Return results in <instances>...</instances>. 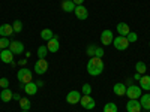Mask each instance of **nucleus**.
I'll list each match as a JSON object with an SVG mask.
<instances>
[{"mask_svg":"<svg viewBox=\"0 0 150 112\" xmlns=\"http://www.w3.org/2000/svg\"><path fill=\"white\" fill-rule=\"evenodd\" d=\"M54 37V33H53V30L51 29H44L42 32H41V39H44V41H50V39H53Z\"/></svg>","mask_w":150,"mask_h":112,"instance_id":"4be33fe9","label":"nucleus"},{"mask_svg":"<svg viewBox=\"0 0 150 112\" xmlns=\"http://www.w3.org/2000/svg\"><path fill=\"white\" fill-rule=\"evenodd\" d=\"M26 63H27V58H21V60L18 61L20 66H26Z\"/></svg>","mask_w":150,"mask_h":112,"instance_id":"72a5a7b5","label":"nucleus"},{"mask_svg":"<svg viewBox=\"0 0 150 112\" xmlns=\"http://www.w3.org/2000/svg\"><path fill=\"white\" fill-rule=\"evenodd\" d=\"M147 112H150V109H149V111H147Z\"/></svg>","mask_w":150,"mask_h":112,"instance_id":"ea45409f","label":"nucleus"},{"mask_svg":"<svg viewBox=\"0 0 150 112\" xmlns=\"http://www.w3.org/2000/svg\"><path fill=\"white\" fill-rule=\"evenodd\" d=\"M126 88H128V87L125 85L123 82H117V84H114V87H112V91H114L116 96L122 97V96L126 94Z\"/></svg>","mask_w":150,"mask_h":112,"instance_id":"4468645a","label":"nucleus"},{"mask_svg":"<svg viewBox=\"0 0 150 112\" xmlns=\"http://www.w3.org/2000/svg\"><path fill=\"white\" fill-rule=\"evenodd\" d=\"M104 72V61L99 57H90L87 61V73L90 76H99Z\"/></svg>","mask_w":150,"mask_h":112,"instance_id":"f257e3e1","label":"nucleus"},{"mask_svg":"<svg viewBox=\"0 0 150 112\" xmlns=\"http://www.w3.org/2000/svg\"><path fill=\"white\" fill-rule=\"evenodd\" d=\"M95 51H96V45H89L87 46V55L89 57H95Z\"/></svg>","mask_w":150,"mask_h":112,"instance_id":"7c9ffc66","label":"nucleus"},{"mask_svg":"<svg viewBox=\"0 0 150 112\" xmlns=\"http://www.w3.org/2000/svg\"><path fill=\"white\" fill-rule=\"evenodd\" d=\"M75 3L72 2V0H63L62 2V9H63L65 12H74L75 10Z\"/></svg>","mask_w":150,"mask_h":112,"instance_id":"412c9836","label":"nucleus"},{"mask_svg":"<svg viewBox=\"0 0 150 112\" xmlns=\"http://www.w3.org/2000/svg\"><path fill=\"white\" fill-rule=\"evenodd\" d=\"M138 100H140V105H141L143 109H146V111L150 109V94H149V93L141 94V97L138 99Z\"/></svg>","mask_w":150,"mask_h":112,"instance_id":"f3484780","label":"nucleus"},{"mask_svg":"<svg viewBox=\"0 0 150 112\" xmlns=\"http://www.w3.org/2000/svg\"><path fill=\"white\" fill-rule=\"evenodd\" d=\"M21 112H29V111H21Z\"/></svg>","mask_w":150,"mask_h":112,"instance_id":"58836bf2","label":"nucleus"},{"mask_svg":"<svg viewBox=\"0 0 150 112\" xmlns=\"http://www.w3.org/2000/svg\"><path fill=\"white\" fill-rule=\"evenodd\" d=\"M59 48H60L59 37L54 34L53 39H50V41L47 42V49H48V52H57V51H59Z\"/></svg>","mask_w":150,"mask_h":112,"instance_id":"ddd939ff","label":"nucleus"},{"mask_svg":"<svg viewBox=\"0 0 150 112\" xmlns=\"http://www.w3.org/2000/svg\"><path fill=\"white\" fill-rule=\"evenodd\" d=\"M0 61L2 63H6V64H11L12 61H14V52L11 51V49H2L0 51Z\"/></svg>","mask_w":150,"mask_h":112,"instance_id":"6e6552de","label":"nucleus"},{"mask_svg":"<svg viewBox=\"0 0 150 112\" xmlns=\"http://www.w3.org/2000/svg\"><path fill=\"white\" fill-rule=\"evenodd\" d=\"M9 49L14 52V55H20V54L24 52V45H23V42H20V41H14V42H11Z\"/></svg>","mask_w":150,"mask_h":112,"instance_id":"f8f14e48","label":"nucleus"},{"mask_svg":"<svg viewBox=\"0 0 150 112\" xmlns=\"http://www.w3.org/2000/svg\"><path fill=\"white\" fill-rule=\"evenodd\" d=\"M140 88L144 91H150V76L149 75H143L140 79Z\"/></svg>","mask_w":150,"mask_h":112,"instance_id":"6ab92c4d","label":"nucleus"},{"mask_svg":"<svg viewBox=\"0 0 150 112\" xmlns=\"http://www.w3.org/2000/svg\"><path fill=\"white\" fill-rule=\"evenodd\" d=\"M81 93H83L84 96H89V94L92 93V87H90V84H84V85H83V88H81Z\"/></svg>","mask_w":150,"mask_h":112,"instance_id":"c756f323","label":"nucleus"},{"mask_svg":"<svg viewBox=\"0 0 150 112\" xmlns=\"http://www.w3.org/2000/svg\"><path fill=\"white\" fill-rule=\"evenodd\" d=\"M81 93L80 91H77V90H72V91H69L68 94H66V102L69 103V105H77V103H80V100H81Z\"/></svg>","mask_w":150,"mask_h":112,"instance_id":"0eeeda50","label":"nucleus"},{"mask_svg":"<svg viewBox=\"0 0 150 112\" xmlns=\"http://www.w3.org/2000/svg\"><path fill=\"white\" fill-rule=\"evenodd\" d=\"M12 29H14V33H20L23 30V22L20 20H15L12 22Z\"/></svg>","mask_w":150,"mask_h":112,"instance_id":"bb28decb","label":"nucleus"},{"mask_svg":"<svg viewBox=\"0 0 150 112\" xmlns=\"http://www.w3.org/2000/svg\"><path fill=\"white\" fill-rule=\"evenodd\" d=\"M47 54H48L47 45H39V48H38V57H39V58H45Z\"/></svg>","mask_w":150,"mask_h":112,"instance_id":"393cba45","label":"nucleus"},{"mask_svg":"<svg viewBox=\"0 0 150 112\" xmlns=\"http://www.w3.org/2000/svg\"><path fill=\"white\" fill-rule=\"evenodd\" d=\"M80 105L84 108V109H87V111H92V109H95V106H96V102H95V99L89 94V96H81V100H80Z\"/></svg>","mask_w":150,"mask_h":112,"instance_id":"39448f33","label":"nucleus"},{"mask_svg":"<svg viewBox=\"0 0 150 112\" xmlns=\"http://www.w3.org/2000/svg\"><path fill=\"white\" fill-rule=\"evenodd\" d=\"M129 32H131V29H129V26L126 22H119L117 24V33H119V36H125V37H126Z\"/></svg>","mask_w":150,"mask_h":112,"instance_id":"a211bd4d","label":"nucleus"},{"mask_svg":"<svg viewBox=\"0 0 150 112\" xmlns=\"http://www.w3.org/2000/svg\"><path fill=\"white\" fill-rule=\"evenodd\" d=\"M11 34H14L12 24H2V26H0V36L2 37H9Z\"/></svg>","mask_w":150,"mask_h":112,"instance_id":"2eb2a0df","label":"nucleus"},{"mask_svg":"<svg viewBox=\"0 0 150 112\" xmlns=\"http://www.w3.org/2000/svg\"><path fill=\"white\" fill-rule=\"evenodd\" d=\"M149 46H150V42H149Z\"/></svg>","mask_w":150,"mask_h":112,"instance_id":"a19ab883","label":"nucleus"},{"mask_svg":"<svg viewBox=\"0 0 150 112\" xmlns=\"http://www.w3.org/2000/svg\"><path fill=\"white\" fill-rule=\"evenodd\" d=\"M141 94H143V90L140 88V85H128V88H126V94L125 96H128L129 99H138L141 97Z\"/></svg>","mask_w":150,"mask_h":112,"instance_id":"7ed1b4c3","label":"nucleus"},{"mask_svg":"<svg viewBox=\"0 0 150 112\" xmlns=\"http://www.w3.org/2000/svg\"><path fill=\"white\" fill-rule=\"evenodd\" d=\"M112 41H114V34H112L111 30H104L101 33V43L102 45H111Z\"/></svg>","mask_w":150,"mask_h":112,"instance_id":"9b49d317","label":"nucleus"},{"mask_svg":"<svg viewBox=\"0 0 150 112\" xmlns=\"http://www.w3.org/2000/svg\"><path fill=\"white\" fill-rule=\"evenodd\" d=\"M17 79L21 82V84H29L33 81V72L27 67H24V69H20L18 73H17Z\"/></svg>","mask_w":150,"mask_h":112,"instance_id":"f03ea898","label":"nucleus"},{"mask_svg":"<svg viewBox=\"0 0 150 112\" xmlns=\"http://www.w3.org/2000/svg\"><path fill=\"white\" fill-rule=\"evenodd\" d=\"M141 105H140V100L137 99H129V102L126 103V111L128 112H141Z\"/></svg>","mask_w":150,"mask_h":112,"instance_id":"9d476101","label":"nucleus"},{"mask_svg":"<svg viewBox=\"0 0 150 112\" xmlns=\"http://www.w3.org/2000/svg\"><path fill=\"white\" fill-rule=\"evenodd\" d=\"M0 87H2V90H3V88H9V81H8V78H0Z\"/></svg>","mask_w":150,"mask_h":112,"instance_id":"2f4dec72","label":"nucleus"},{"mask_svg":"<svg viewBox=\"0 0 150 112\" xmlns=\"http://www.w3.org/2000/svg\"><path fill=\"white\" fill-rule=\"evenodd\" d=\"M146 70H147V66H146L144 61H137V63H135V72H137V73L144 75V73H146Z\"/></svg>","mask_w":150,"mask_h":112,"instance_id":"5701e85b","label":"nucleus"},{"mask_svg":"<svg viewBox=\"0 0 150 112\" xmlns=\"http://www.w3.org/2000/svg\"><path fill=\"white\" fill-rule=\"evenodd\" d=\"M74 12H75V17H77L80 21H84V20H87V17H89V10H87V8L84 5L77 6Z\"/></svg>","mask_w":150,"mask_h":112,"instance_id":"1a4fd4ad","label":"nucleus"},{"mask_svg":"<svg viewBox=\"0 0 150 112\" xmlns=\"http://www.w3.org/2000/svg\"><path fill=\"white\" fill-rule=\"evenodd\" d=\"M72 2L75 3V6H80V5H83V3H84V0H72Z\"/></svg>","mask_w":150,"mask_h":112,"instance_id":"f704fd0d","label":"nucleus"},{"mask_svg":"<svg viewBox=\"0 0 150 112\" xmlns=\"http://www.w3.org/2000/svg\"><path fill=\"white\" fill-rule=\"evenodd\" d=\"M12 99H14V100H17V102H20V100H21V96H20L18 93H15V94H14V97H12Z\"/></svg>","mask_w":150,"mask_h":112,"instance_id":"c9c22d12","label":"nucleus"},{"mask_svg":"<svg viewBox=\"0 0 150 112\" xmlns=\"http://www.w3.org/2000/svg\"><path fill=\"white\" fill-rule=\"evenodd\" d=\"M20 106H21V111H29L32 103L27 97H21V100H20Z\"/></svg>","mask_w":150,"mask_h":112,"instance_id":"b1692460","label":"nucleus"},{"mask_svg":"<svg viewBox=\"0 0 150 112\" xmlns=\"http://www.w3.org/2000/svg\"><path fill=\"white\" fill-rule=\"evenodd\" d=\"M23 90L27 93V96H35L38 93V84L33 82V81L29 82V84H24V88Z\"/></svg>","mask_w":150,"mask_h":112,"instance_id":"dca6fc26","label":"nucleus"},{"mask_svg":"<svg viewBox=\"0 0 150 112\" xmlns=\"http://www.w3.org/2000/svg\"><path fill=\"white\" fill-rule=\"evenodd\" d=\"M112 45H114V48L119 49V51H125V49L129 48L131 43L128 42V39L125 36H117V37H114V41H112Z\"/></svg>","mask_w":150,"mask_h":112,"instance_id":"20e7f679","label":"nucleus"},{"mask_svg":"<svg viewBox=\"0 0 150 112\" xmlns=\"http://www.w3.org/2000/svg\"><path fill=\"white\" fill-rule=\"evenodd\" d=\"M141 76H143L141 73H137V72H135V76H134V78H135L137 81H140V79H141Z\"/></svg>","mask_w":150,"mask_h":112,"instance_id":"e433bc0d","label":"nucleus"},{"mask_svg":"<svg viewBox=\"0 0 150 112\" xmlns=\"http://www.w3.org/2000/svg\"><path fill=\"white\" fill-rule=\"evenodd\" d=\"M117 105L112 103V102H108L105 106H104V112H117Z\"/></svg>","mask_w":150,"mask_h":112,"instance_id":"a878e982","label":"nucleus"},{"mask_svg":"<svg viewBox=\"0 0 150 112\" xmlns=\"http://www.w3.org/2000/svg\"><path fill=\"white\" fill-rule=\"evenodd\" d=\"M104 55V48H101V46H96V51H95V57H99L101 58Z\"/></svg>","mask_w":150,"mask_h":112,"instance_id":"473e14b6","label":"nucleus"},{"mask_svg":"<svg viewBox=\"0 0 150 112\" xmlns=\"http://www.w3.org/2000/svg\"><path fill=\"white\" fill-rule=\"evenodd\" d=\"M12 97H14V93H12L9 88H3L2 93H0V99H2V102H5V103L11 102Z\"/></svg>","mask_w":150,"mask_h":112,"instance_id":"aec40b11","label":"nucleus"},{"mask_svg":"<svg viewBox=\"0 0 150 112\" xmlns=\"http://www.w3.org/2000/svg\"><path fill=\"white\" fill-rule=\"evenodd\" d=\"M9 45H11V42H9L8 37H0V51H2V49H8Z\"/></svg>","mask_w":150,"mask_h":112,"instance_id":"cd10ccee","label":"nucleus"},{"mask_svg":"<svg viewBox=\"0 0 150 112\" xmlns=\"http://www.w3.org/2000/svg\"><path fill=\"white\" fill-rule=\"evenodd\" d=\"M126 39H128V42H129V43H134V42L138 41V34H137L135 32H129V33H128V36H126Z\"/></svg>","mask_w":150,"mask_h":112,"instance_id":"c85d7f7f","label":"nucleus"},{"mask_svg":"<svg viewBox=\"0 0 150 112\" xmlns=\"http://www.w3.org/2000/svg\"><path fill=\"white\" fill-rule=\"evenodd\" d=\"M35 73L36 75H44V73H47V70H48V61L45 60V58H39L35 63Z\"/></svg>","mask_w":150,"mask_h":112,"instance_id":"423d86ee","label":"nucleus"},{"mask_svg":"<svg viewBox=\"0 0 150 112\" xmlns=\"http://www.w3.org/2000/svg\"><path fill=\"white\" fill-rule=\"evenodd\" d=\"M36 84H38V87H42V85H44V82H42V81H38Z\"/></svg>","mask_w":150,"mask_h":112,"instance_id":"4c0bfd02","label":"nucleus"}]
</instances>
